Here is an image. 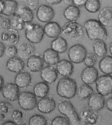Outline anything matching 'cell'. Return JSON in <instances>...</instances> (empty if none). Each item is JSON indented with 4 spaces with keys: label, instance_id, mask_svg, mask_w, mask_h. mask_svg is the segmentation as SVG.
<instances>
[{
    "label": "cell",
    "instance_id": "6da1fadb",
    "mask_svg": "<svg viewBox=\"0 0 112 125\" xmlns=\"http://www.w3.org/2000/svg\"><path fill=\"white\" fill-rule=\"evenodd\" d=\"M84 28L88 37L93 41H105L109 37L105 27L98 20L89 19L85 22Z\"/></svg>",
    "mask_w": 112,
    "mask_h": 125
},
{
    "label": "cell",
    "instance_id": "7a4b0ae2",
    "mask_svg": "<svg viewBox=\"0 0 112 125\" xmlns=\"http://www.w3.org/2000/svg\"><path fill=\"white\" fill-rule=\"evenodd\" d=\"M78 85L76 80L68 77L61 78L59 80L56 91L60 97L70 99L77 94Z\"/></svg>",
    "mask_w": 112,
    "mask_h": 125
},
{
    "label": "cell",
    "instance_id": "3957f363",
    "mask_svg": "<svg viewBox=\"0 0 112 125\" xmlns=\"http://www.w3.org/2000/svg\"><path fill=\"white\" fill-rule=\"evenodd\" d=\"M61 34L73 42H78L84 37V27L78 22L68 21L62 27Z\"/></svg>",
    "mask_w": 112,
    "mask_h": 125
},
{
    "label": "cell",
    "instance_id": "277c9868",
    "mask_svg": "<svg viewBox=\"0 0 112 125\" xmlns=\"http://www.w3.org/2000/svg\"><path fill=\"white\" fill-rule=\"evenodd\" d=\"M57 107L59 113L65 116L71 125H82L79 114L70 101H61L58 103Z\"/></svg>",
    "mask_w": 112,
    "mask_h": 125
},
{
    "label": "cell",
    "instance_id": "5b68a950",
    "mask_svg": "<svg viewBox=\"0 0 112 125\" xmlns=\"http://www.w3.org/2000/svg\"><path fill=\"white\" fill-rule=\"evenodd\" d=\"M25 28V36L30 43L38 44L43 40L45 34L44 29L39 24H26Z\"/></svg>",
    "mask_w": 112,
    "mask_h": 125
},
{
    "label": "cell",
    "instance_id": "8992f818",
    "mask_svg": "<svg viewBox=\"0 0 112 125\" xmlns=\"http://www.w3.org/2000/svg\"><path fill=\"white\" fill-rule=\"evenodd\" d=\"M17 100L20 107L23 110L28 111L34 109L38 102L34 93L29 91L20 93Z\"/></svg>",
    "mask_w": 112,
    "mask_h": 125
},
{
    "label": "cell",
    "instance_id": "52a82bcc",
    "mask_svg": "<svg viewBox=\"0 0 112 125\" xmlns=\"http://www.w3.org/2000/svg\"><path fill=\"white\" fill-rule=\"evenodd\" d=\"M87 53L85 46L82 44H77L70 47L67 52V55L69 61L72 63L79 64L83 62Z\"/></svg>",
    "mask_w": 112,
    "mask_h": 125
},
{
    "label": "cell",
    "instance_id": "ba28073f",
    "mask_svg": "<svg viewBox=\"0 0 112 125\" xmlns=\"http://www.w3.org/2000/svg\"><path fill=\"white\" fill-rule=\"evenodd\" d=\"M95 83L97 93L104 97L112 94V76L111 75L100 76Z\"/></svg>",
    "mask_w": 112,
    "mask_h": 125
},
{
    "label": "cell",
    "instance_id": "9c48e42d",
    "mask_svg": "<svg viewBox=\"0 0 112 125\" xmlns=\"http://www.w3.org/2000/svg\"><path fill=\"white\" fill-rule=\"evenodd\" d=\"M79 114L82 125H93L98 121L99 115L98 111L88 108L83 109Z\"/></svg>",
    "mask_w": 112,
    "mask_h": 125
},
{
    "label": "cell",
    "instance_id": "30bf717a",
    "mask_svg": "<svg viewBox=\"0 0 112 125\" xmlns=\"http://www.w3.org/2000/svg\"><path fill=\"white\" fill-rule=\"evenodd\" d=\"M55 11L53 8L47 4L39 6L36 11V16L41 22L47 23L51 21L55 16Z\"/></svg>",
    "mask_w": 112,
    "mask_h": 125
},
{
    "label": "cell",
    "instance_id": "8fae6325",
    "mask_svg": "<svg viewBox=\"0 0 112 125\" xmlns=\"http://www.w3.org/2000/svg\"><path fill=\"white\" fill-rule=\"evenodd\" d=\"M1 92L3 98L11 102L17 100L20 93V88L12 83H8L4 85Z\"/></svg>",
    "mask_w": 112,
    "mask_h": 125
},
{
    "label": "cell",
    "instance_id": "7c38bea8",
    "mask_svg": "<svg viewBox=\"0 0 112 125\" xmlns=\"http://www.w3.org/2000/svg\"><path fill=\"white\" fill-rule=\"evenodd\" d=\"M56 106V101L51 97L40 99L37 102V107L38 111L44 114H48L54 111Z\"/></svg>",
    "mask_w": 112,
    "mask_h": 125
},
{
    "label": "cell",
    "instance_id": "4fadbf2b",
    "mask_svg": "<svg viewBox=\"0 0 112 125\" xmlns=\"http://www.w3.org/2000/svg\"><path fill=\"white\" fill-rule=\"evenodd\" d=\"M40 72V77L41 79L48 84L54 83L58 77V73L56 68L53 66H46Z\"/></svg>",
    "mask_w": 112,
    "mask_h": 125
},
{
    "label": "cell",
    "instance_id": "5bb4252c",
    "mask_svg": "<svg viewBox=\"0 0 112 125\" xmlns=\"http://www.w3.org/2000/svg\"><path fill=\"white\" fill-rule=\"evenodd\" d=\"M98 77V72L94 67H86L82 71L81 79L84 84L90 85L95 82Z\"/></svg>",
    "mask_w": 112,
    "mask_h": 125
},
{
    "label": "cell",
    "instance_id": "9a60e30c",
    "mask_svg": "<svg viewBox=\"0 0 112 125\" xmlns=\"http://www.w3.org/2000/svg\"><path fill=\"white\" fill-rule=\"evenodd\" d=\"M56 69L58 74L63 77H68L73 73L74 66L70 61L62 59L56 65Z\"/></svg>",
    "mask_w": 112,
    "mask_h": 125
},
{
    "label": "cell",
    "instance_id": "2e32d148",
    "mask_svg": "<svg viewBox=\"0 0 112 125\" xmlns=\"http://www.w3.org/2000/svg\"><path fill=\"white\" fill-rule=\"evenodd\" d=\"M105 97L99 93H93L88 98V104L89 108L98 111L101 110L105 105Z\"/></svg>",
    "mask_w": 112,
    "mask_h": 125
},
{
    "label": "cell",
    "instance_id": "e0dca14e",
    "mask_svg": "<svg viewBox=\"0 0 112 125\" xmlns=\"http://www.w3.org/2000/svg\"><path fill=\"white\" fill-rule=\"evenodd\" d=\"M18 57L23 60H27L34 54L35 48L33 44L24 42L20 44L17 48Z\"/></svg>",
    "mask_w": 112,
    "mask_h": 125
},
{
    "label": "cell",
    "instance_id": "ac0fdd59",
    "mask_svg": "<svg viewBox=\"0 0 112 125\" xmlns=\"http://www.w3.org/2000/svg\"><path fill=\"white\" fill-rule=\"evenodd\" d=\"M25 66L24 60L16 56L9 58L6 64V68L8 71L16 74L22 72Z\"/></svg>",
    "mask_w": 112,
    "mask_h": 125
},
{
    "label": "cell",
    "instance_id": "d6986e66",
    "mask_svg": "<svg viewBox=\"0 0 112 125\" xmlns=\"http://www.w3.org/2000/svg\"><path fill=\"white\" fill-rule=\"evenodd\" d=\"M44 34L49 38L55 39L62 33V28L57 22L51 21L46 23L44 27Z\"/></svg>",
    "mask_w": 112,
    "mask_h": 125
},
{
    "label": "cell",
    "instance_id": "ffe728a7",
    "mask_svg": "<svg viewBox=\"0 0 112 125\" xmlns=\"http://www.w3.org/2000/svg\"><path fill=\"white\" fill-rule=\"evenodd\" d=\"M44 63L42 57L38 55L34 54L27 60L26 66L31 72L36 73L43 69Z\"/></svg>",
    "mask_w": 112,
    "mask_h": 125
},
{
    "label": "cell",
    "instance_id": "44dd1931",
    "mask_svg": "<svg viewBox=\"0 0 112 125\" xmlns=\"http://www.w3.org/2000/svg\"><path fill=\"white\" fill-rule=\"evenodd\" d=\"M1 38L3 43L8 46H15L19 42L20 35L18 31L10 28L2 33Z\"/></svg>",
    "mask_w": 112,
    "mask_h": 125
},
{
    "label": "cell",
    "instance_id": "7402d4cb",
    "mask_svg": "<svg viewBox=\"0 0 112 125\" xmlns=\"http://www.w3.org/2000/svg\"><path fill=\"white\" fill-rule=\"evenodd\" d=\"M98 21L104 27H112V7L103 8L98 14Z\"/></svg>",
    "mask_w": 112,
    "mask_h": 125
},
{
    "label": "cell",
    "instance_id": "603a6c76",
    "mask_svg": "<svg viewBox=\"0 0 112 125\" xmlns=\"http://www.w3.org/2000/svg\"><path fill=\"white\" fill-rule=\"evenodd\" d=\"M31 75L28 72H21L16 74L14 79V83L19 88H27L32 82Z\"/></svg>",
    "mask_w": 112,
    "mask_h": 125
},
{
    "label": "cell",
    "instance_id": "cb8c5ba5",
    "mask_svg": "<svg viewBox=\"0 0 112 125\" xmlns=\"http://www.w3.org/2000/svg\"><path fill=\"white\" fill-rule=\"evenodd\" d=\"M51 48L58 54L64 53L68 48V43L65 38L59 36L52 40Z\"/></svg>",
    "mask_w": 112,
    "mask_h": 125
},
{
    "label": "cell",
    "instance_id": "d4e9b609",
    "mask_svg": "<svg viewBox=\"0 0 112 125\" xmlns=\"http://www.w3.org/2000/svg\"><path fill=\"white\" fill-rule=\"evenodd\" d=\"M81 11L79 8L73 5L68 6L64 11V17L68 21H77L80 18Z\"/></svg>",
    "mask_w": 112,
    "mask_h": 125
},
{
    "label": "cell",
    "instance_id": "484cf974",
    "mask_svg": "<svg viewBox=\"0 0 112 125\" xmlns=\"http://www.w3.org/2000/svg\"><path fill=\"white\" fill-rule=\"evenodd\" d=\"M44 62L50 66L56 65L60 60L59 54L52 49L48 48L43 53V57Z\"/></svg>",
    "mask_w": 112,
    "mask_h": 125
},
{
    "label": "cell",
    "instance_id": "4316f807",
    "mask_svg": "<svg viewBox=\"0 0 112 125\" xmlns=\"http://www.w3.org/2000/svg\"><path fill=\"white\" fill-rule=\"evenodd\" d=\"M50 87L48 84L44 82H41L34 85L33 93L36 97L41 99L47 96Z\"/></svg>",
    "mask_w": 112,
    "mask_h": 125
},
{
    "label": "cell",
    "instance_id": "83f0119b",
    "mask_svg": "<svg viewBox=\"0 0 112 125\" xmlns=\"http://www.w3.org/2000/svg\"><path fill=\"white\" fill-rule=\"evenodd\" d=\"M99 67L100 71L105 75L112 74V56L106 55L99 61Z\"/></svg>",
    "mask_w": 112,
    "mask_h": 125
},
{
    "label": "cell",
    "instance_id": "f1b7e54d",
    "mask_svg": "<svg viewBox=\"0 0 112 125\" xmlns=\"http://www.w3.org/2000/svg\"><path fill=\"white\" fill-rule=\"evenodd\" d=\"M18 9L17 2L13 0L4 1V8L2 13L8 17L12 16L16 14Z\"/></svg>",
    "mask_w": 112,
    "mask_h": 125
},
{
    "label": "cell",
    "instance_id": "f546056e",
    "mask_svg": "<svg viewBox=\"0 0 112 125\" xmlns=\"http://www.w3.org/2000/svg\"><path fill=\"white\" fill-rule=\"evenodd\" d=\"M13 106L10 103L5 101H0V121H4L9 116L11 118L14 110Z\"/></svg>",
    "mask_w": 112,
    "mask_h": 125
},
{
    "label": "cell",
    "instance_id": "4dcf8cb0",
    "mask_svg": "<svg viewBox=\"0 0 112 125\" xmlns=\"http://www.w3.org/2000/svg\"><path fill=\"white\" fill-rule=\"evenodd\" d=\"M17 12L16 14L26 24L31 23L33 20L34 17L33 11L28 7H20L18 8Z\"/></svg>",
    "mask_w": 112,
    "mask_h": 125
},
{
    "label": "cell",
    "instance_id": "1f68e13d",
    "mask_svg": "<svg viewBox=\"0 0 112 125\" xmlns=\"http://www.w3.org/2000/svg\"><path fill=\"white\" fill-rule=\"evenodd\" d=\"M92 47L94 54L96 56L102 58L106 56L107 53V48L105 41H95L93 44Z\"/></svg>",
    "mask_w": 112,
    "mask_h": 125
},
{
    "label": "cell",
    "instance_id": "d6a6232c",
    "mask_svg": "<svg viewBox=\"0 0 112 125\" xmlns=\"http://www.w3.org/2000/svg\"><path fill=\"white\" fill-rule=\"evenodd\" d=\"M93 93V90L91 86L84 84L78 88L77 94L80 100H84L89 98Z\"/></svg>",
    "mask_w": 112,
    "mask_h": 125
},
{
    "label": "cell",
    "instance_id": "836d02e7",
    "mask_svg": "<svg viewBox=\"0 0 112 125\" xmlns=\"http://www.w3.org/2000/svg\"><path fill=\"white\" fill-rule=\"evenodd\" d=\"M10 19V28L19 31L24 29L26 24L17 14L12 16Z\"/></svg>",
    "mask_w": 112,
    "mask_h": 125
},
{
    "label": "cell",
    "instance_id": "e575fe53",
    "mask_svg": "<svg viewBox=\"0 0 112 125\" xmlns=\"http://www.w3.org/2000/svg\"><path fill=\"white\" fill-rule=\"evenodd\" d=\"M84 7L88 12L95 13L100 10L101 3L100 1L98 0H88L86 2Z\"/></svg>",
    "mask_w": 112,
    "mask_h": 125
},
{
    "label": "cell",
    "instance_id": "d590c367",
    "mask_svg": "<svg viewBox=\"0 0 112 125\" xmlns=\"http://www.w3.org/2000/svg\"><path fill=\"white\" fill-rule=\"evenodd\" d=\"M29 125H47L48 121L45 116L40 114H35L29 118Z\"/></svg>",
    "mask_w": 112,
    "mask_h": 125
},
{
    "label": "cell",
    "instance_id": "8d00e7d4",
    "mask_svg": "<svg viewBox=\"0 0 112 125\" xmlns=\"http://www.w3.org/2000/svg\"><path fill=\"white\" fill-rule=\"evenodd\" d=\"M10 27V19L2 13L0 14V33L2 34Z\"/></svg>",
    "mask_w": 112,
    "mask_h": 125
},
{
    "label": "cell",
    "instance_id": "74e56055",
    "mask_svg": "<svg viewBox=\"0 0 112 125\" xmlns=\"http://www.w3.org/2000/svg\"><path fill=\"white\" fill-rule=\"evenodd\" d=\"M97 61V56L94 53H88L83 62L87 67H92L95 65Z\"/></svg>",
    "mask_w": 112,
    "mask_h": 125
},
{
    "label": "cell",
    "instance_id": "f35d334b",
    "mask_svg": "<svg viewBox=\"0 0 112 125\" xmlns=\"http://www.w3.org/2000/svg\"><path fill=\"white\" fill-rule=\"evenodd\" d=\"M11 118L13 122L17 125L23 124V114L22 111L18 110H13Z\"/></svg>",
    "mask_w": 112,
    "mask_h": 125
},
{
    "label": "cell",
    "instance_id": "ab89813d",
    "mask_svg": "<svg viewBox=\"0 0 112 125\" xmlns=\"http://www.w3.org/2000/svg\"><path fill=\"white\" fill-rule=\"evenodd\" d=\"M51 125H70V123L66 117L57 116L51 121Z\"/></svg>",
    "mask_w": 112,
    "mask_h": 125
},
{
    "label": "cell",
    "instance_id": "60d3db41",
    "mask_svg": "<svg viewBox=\"0 0 112 125\" xmlns=\"http://www.w3.org/2000/svg\"><path fill=\"white\" fill-rule=\"evenodd\" d=\"M18 50L17 48L15 46H8L5 48L4 53L9 58L16 56L17 54Z\"/></svg>",
    "mask_w": 112,
    "mask_h": 125
},
{
    "label": "cell",
    "instance_id": "b9f144b4",
    "mask_svg": "<svg viewBox=\"0 0 112 125\" xmlns=\"http://www.w3.org/2000/svg\"><path fill=\"white\" fill-rule=\"evenodd\" d=\"M39 1L38 0H29L27 1L28 7L32 11L36 10L38 7Z\"/></svg>",
    "mask_w": 112,
    "mask_h": 125
},
{
    "label": "cell",
    "instance_id": "7bdbcfd3",
    "mask_svg": "<svg viewBox=\"0 0 112 125\" xmlns=\"http://www.w3.org/2000/svg\"><path fill=\"white\" fill-rule=\"evenodd\" d=\"M86 1V0H72V5L79 8L84 6Z\"/></svg>",
    "mask_w": 112,
    "mask_h": 125
},
{
    "label": "cell",
    "instance_id": "ee69618b",
    "mask_svg": "<svg viewBox=\"0 0 112 125\" xmlns=\"http://www.w3.org/2000/svg\"><path fill=\"white\" fill-rule=\"evenodd\" d=\"M105 105L108 110L112 112V97L108 98L105 102Z\"/></svg>",
    "mask_w": 112,
    "mask_h": 125
},
{
    "label": "cell",
    "instance_id": "f6af8a7d",
    "mask_svg": "<svg viewBox=\"0 0 112 125\" xmlns=\"http://www.w3.org/2000/svg\"><path fill=\"white\" fill-rule=\"evenodd\" d=\"M46 3L50 5H55L60 3L62 1L61 0H46Z\"/></svg>",
    "mask_w": 112,
    "mask_h": 125
},
{
    "label": "cell",
    "instance_id": "bcb514c9",
    "mask_svg": "<svg viewBox=\"0 0 112 125\" xmlns=\"http://www.w3.org/2000/svg\"><path fill=\"white\" fill-rule=\"evenodd\" d=\"M5 47L4 44L0 42V57H1L4 54Z\"/></svg>",
    "mask_w": 112,
    "mask_h": 125
},
{
    "label": "cell",
    "instance_id": "7dc6e473",
    "mask_svg": "<svg viewBox=\"0 0 112 125\" xmlns=\"http://www.w3.org/2000/svg\"><path fill=\"white\" fill-rule=\"evenodd\" d=\"M4 85V79L3 77L0 75V92H1L3 87Z\"/></svg>",
    "mask_w": 112,
    "mask_h": 125
},
{
    "label": "cell",
    "instance_id": "c3c4849f",
    "mask_svg": "<svg viewBox=\"0 0 112 125\" xmlns=\"http://www.w3.org/2000/svg\"><path fill=\"white\" fill-rule=\"evenodd\" d=\"M1 125H17L13 121L7 120L3 123Z\"/></svg>",
    "mask_w": 112,
    "mask_h": 125
},
{
    "label": "cell",
    "instance_id": "681fc988",
    "mask_svg": "<svg viewBox=\"0 0 112 125\" xmlns=\"http://www.w3.org/2000/svg\"><path fill=\"white\" fill-rule=\"evenodd\" d=\"M4 8V1L0 0V14L2 13Z\"/></svg>",
    "mask_w": 112,
    "mask_h": 125
},
{
    "label": "cell",
    "instance_id": "f907efd6",
    "mask_svg": "<svg viewBox=\"0 0 112 125\" xmlns=\"http://www.w3.org/2000/svg\"><path fill=\"white\" fill-rule=\"evenodd\" d=\"M64 3L68 6L72 5V0H64Z\"/></svg>",
    "mask_w": 112,
    "mask_h": 125
},
{
    "label": "cell",
    "instance_id": "816d5d0a",
    "mask_svg": "<svg viewBox=\"0 0 112 125\" xmlns=\"http://www.w3.org/2000/svg\"><path fill=\"white\" fill-rule=\"evenodd\" d=\"M109 51H110V53L112 56V42L110 43L109 46Z\"/></svg>",
    "mask_w": 112,
    "mask_h": 125
},
{
    "label": "cell",
    "instance_id": "f5cc1de1",
    "mask_svg": "<svg viewBox=\"0 0 112 125\" xmlns=\"http://www.w3.org/2000/svg\"><path fill=\"white\" fill-rule=\"evenodd\" d=\"M26 125V124H21V125Z\"/></svg>",
    "mask_w": 112,
    "mask_h": 125
}]
</instances>
